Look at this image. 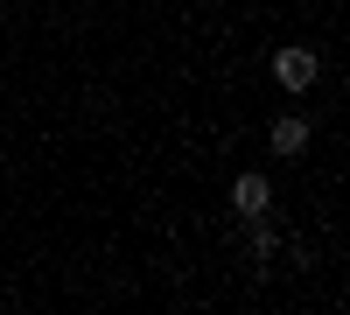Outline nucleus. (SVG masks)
Returning <instances> with one entry per match:
<instances>
[{
  "label": "nucleus",
  "mask_w": 350,
  "mask_h": 315,
  "mask_svg": "<svg viewBox=\"0 0 350 315\" xmlns=\"http://www.w3.org/2000/svg\"><path fill=\"white\" fill-rule=\"evenodd\" d=\"M273 77H280V92H295V98H301L308 84L323 77V56H315L308 42H280V49H273Z\"/></svg>",
  "instance_id": "obj_1"
},
{
  "label": "nucleus",
  "mask_w": 350,
  "mask_h": 315,
  "mask_svg": "<svg viewBox=\"0 0 350 315\" xmlns=\"http://www.w3.org/2000/svg\"><path fill=\"white\" fill-rule=\"evenodd\" d=\"M308 133H315L308 112H280V120L267 126V148H273V154H287V161H301V154H308Z\"/></svg>",
  "instance_id": "obj_2"
},
{
  "label": "nucleus",
  "mask_w": 350,
  "mask_h": 315,
  "mask_svg": "<svg viewBox=\"0 0 350 315\" xmlns=\"http://www.w3.org/2000/svg\"><path fill=\"white\" fill-rule=\"evenodd\" d=\"M245 245H252V260H273V224H267V210H259V217H245Z\"/></svg>",
  "instance_id": "obj_4"
},
{
  "label": "nucleus",
  "mask_w": 350,
  "mask_h": 315,
  "mask_svg": "<svg viewBox=\"0 0 350 315\" xmlns=\"http://www.w3.org/2000/svg\"><path fill=\"white\" fill-rule=\"evenodd\" d=\"M231 210H239V217H259V210H273V182L259 176V168H245V176L231 182Z\"/></svg>",
  "instance_id": "obj_3"
}]
</instances>
